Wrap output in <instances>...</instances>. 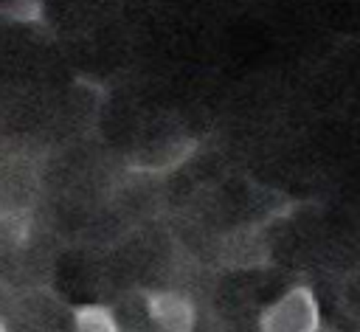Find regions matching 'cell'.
Wrapping results in <instances>:
<instances>
[{"label":"cell","instance_id":"obj_1","mask_svg":"<svg viewBox=\"0 0 360 332\" xmlns=\"http://www.w3.org/2000/svg\"><path fill=\"white\" fill-rule=\"evenodd\" d=\"M259 332H321V307L312 287L298 284L259 312Z\"/></svg>","mask_w":360,"mask_h":332},{"label":"cell","instance_id":"obj_2","mask_svg":"<svg viewBox=\"0 0 360 332\" xmlns=\"http://www.w3.org/2000/svg\"><path fill=\"white\" fill-rule=\"evenodd\" d=\"M143 307L158 332H194L197 326V304L180 290H146Z\"/></svg>","mask_w":360,"mask_h":332},{"label":"cell","instance_id":"obj_3","mask_svg":"<svg viewBox=\"0 0 360 332\" xmlns=\"http://www.w3.org/2000/svg\"><path fill=\"white\" fill-rule=\"evenodd\" d=\"M219 262L231 270H253L267 262V236L262 222H245L219 239Z\"/></svg>","mask_w":360,"mask_h":332},{"label":"cell","instance_id":"obj_4","mask_svg":"<svg viewBox=\"0 0 360 332\" xmlns=\"http://www.w3.org/2000/svg\"><path fill=\"white\" fill-rule=\"evenodd\" d=\"M73 332H124L118 315L107 304H79L73 309Z\"/></svg>","mask_w":360,"mask_h":332},{"label":"cell","instance_id":"obj_5","mask_svg":"<svg viewBox=\"0 0 360 332\" xmlns=\"http://www.w3.org/2000/svg\"><path fill=\"white\" fill-rule=\"evenodd\" d=\"M0 332H8V326H6V321H3V315H0Z\"/></svg>","mask_w":360,"mask_h":332}]
</instances>
